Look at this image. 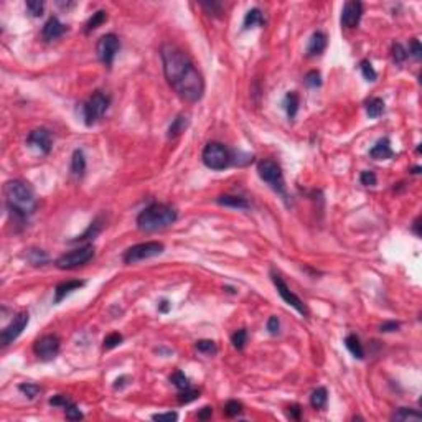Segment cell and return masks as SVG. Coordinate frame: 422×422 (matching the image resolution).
Instances as JSON below:
<instances>
[{
	"mask_svg": "<svg viewBox=\"0 0 422 422\" xmlns=\"http://www.w3.org/2000/svg\"><path fill=\"white\" fill-rule=\"evenodd\" d=\"M300 412H302V409H300V406L295 404V406L289 407V412H287V414H289L290 419H300Z\"/></svg>",
	"mask_w": 422,
	"mask_h": 422,
	"instance_id": "obj_51",
	"label": "cell"
},
{
	"mask_svg": "<svg viewBox=\"0 0 422 422\" xmlns=\"http://www.w3.org/2000/svg\"><path fill=\"white\" fill-rule=\"evenodd\" d=\"M154 421H160V422H172V421H177L178 419V414L177 412H165V414H154L152 416Z\"/></svg>",
	"mask_w": 422,
	"mask_h": 422,
	"instance_id": "obj_47",
	"label": "cell"
},
{
	"mask_svg": "<svg viewBox=\"0 0 422 422\" xmlns=\"http://www.w3.org/2000/svg\"><path fill=\"white\" fill-rule=\"evenodd\" d=\"M94 258V246L93 244H86L81 247H76V249L66 252L63 254L61 258L56 259V267L58 269H76L80 266H84L88 264L91 259Z\"/></svg>",
	"mask_w": 422,
	"mask_h": 422,
	"instance_id": "obj_7",
	"label": "cell"
},
{
	"mask_svg": "<svg viewBox=\"0 0 422 422\" xmlns=\"http://www.w3.org/2000/svg\"><path fill=\"white\" fill-rule=\"evenodd\" d=\"M64 416H66L68 421H80V419H82V412L80 411V407H78L75 402H71L68 407H64Z\"/></svg>",
	"mask_w": 422,
	"mask_h": 422,
	"instance_id": "obj_42",
	"label": "cell"
},
{
	"mask_svg": "<svg viewBox=\"0 0 422 422\" xmlns=\"http://www.w3.org/2000/svg\"><path fill=\"white\" fill-rule=\"evenodd\" d=\"M121 48V43H119V38L116 37L114 33H107V35H102L99 38L98 45H96V53H98V58L99 61L106 66H111L114 63V58L117 55Z\"/></svg>",
	"mask_w": 422,
	"mask_h": 422,
	"instance_id": "obj_9",
	"label": "cell"
},
{
	"mask_svg": "<svg viewBox=\"0 0 422 422\" xmlns=\"http://www.w3.org/2000/svg\"><path fill=\"white\" fill-rule=\"evenodd\" d=\"M73 401L71 399L68 398V396H64V394H58V396H53V398L50 399V404L51 406H56V407H68L69 404H71Z\"/></svg>",
	"mask_w": 422,
	"mask_h": 422,
	"instance_id": "obj_44",
	"label": "cell"
},
{
	"mask_svg": "<svg viewBox=\"0 0 422 422\" xmlns=\"http://www.w3.org/2000/svg\"><path fill=\"white\" fill-rule=\"evenodd\" d=\"M414 231H416L417 236H419V234H421V231H419V218H417V220L414 221Z\"/></svg>",
	"mask_w": 422,
	"mask_h": 422,
	"instance_id": "obj_54",
	"label": "cell"
},
{
	"mask_svg": "<svg viewBox=\"0 0 422 422\" xmlns=\"http://www.w3.org/2000/svg\"><path fill=\"white\" fill-rule=\"evenodd\" d=\"M216 201H218L221 206L238 208V210H246V208H249L247 200L242 197H238V195H221Z\"/></svg>",
	"mask_w": 422,
	"mask_h": 422,
	"instance_id": "obj_20",
	"label": "cell"
},
{
	"mask_svg": "<svg viewBox=\"0 0 422 422\" xmlns=\"http://www.w3.org/2000/svg\"><path fill=\"white\" fill-rule=\"evenodd\" d=\"M360 69H361V75L364 76V80H366V81H376L378 73L375 71L373 64L369 63L368 60H363V61L360 63Z\"/></svg>",
	"mask_w": 422,
	"mask_h": 422,
	"instance_id": "obj_35",
	"label": "cell"
},
{
	"mask_svg": "<svg viewBox=\"0 0 422 422\" xmlns=\"http://www.w3.org/2000/svg\"><path fill=\"white\" fill-rule=\"evenodd\" d=\"M82 285H84V282L82 281H68V282L60 284L55 289V303H60L68 294H71L73 290L80 289V287H82Z\"/></svg>",
	"mask_w": 422,
	"mask_h": 422,
	"instance_id": "obj_19",
	"label": "cell"
},
{
	"mask_svg": "<svg viewBox=\"0 0 422 422\" xmlns=\"http://www.w3.org/2000/svg\"><path fill=\"white\" fill-rule=\"evenodd\" d=\"M64 32H66V27H64L56 17H51V19H48L46 23L43 25L41 35H43V38H45V41H53L56 38L61 37Z\"/></svg>",
	"mask_w": 422,
	"mask_h": 422,
	"instance_id": "obj_15",
	"label": "cell"
},
{
	"mask_svg": "<svg viewBox=\"0 0 422 422\" xmlns=\"http://www.w3.org/2000/svg\"><path fill=\"white\" fill-rule=\"evenodd\" d=\"M258 173L274 191L285 198V181L281 165L272 159H264L258 163Z\"/></svg>",
	"mask_w": 422,
	"mask_h": 422,
	"instance_id": "obj_5",
	"label": "cell"
},
{
	"mask_svg": "<svg viewBox=\"0 0 422 422\" xmlns=\"http://www.w3.org/2000/svg\"><path fill=\"white\" fill-rule=\"evenodd\" d=\"M186 125H188V119H186L185 116H177L175 119L172 121L170 127H168V139H177L178 136H180L181 132H185Z\"/></svg>",
	"mask_w": 422,
	"mask_h": 422,
	"instance_id": "obj_22",
	"label": "cell"
},
{
	"mask_svg": "<svg viewBox=\"0 0 422 422\" xmlns=\"http://www.w3.org/2000/svg\"><path fill=\"white\" fill-rule=\"evenodd\" d=\"M5 203L8 211L14 215L15 220L25 221L37 208V198L32 186L23 180H10L3 186Z\"/></svg>",
	"mask_w": 422,
	"mask_h": 422,
	"instance_id": "obj_2",
	"label": "cell"
},
{
	"mask_svg": "<svg viewBox=\"0 0 422 422\" xmlns=\"http://www.w3.org/2000/svg\"><path fill=\"white\" fill-rule=\"evenodd\" d=\"M327 401H328V393L325 388H317L310 396V404H312V407H315V409H323L327 406Z\"/></svg>",
	"mask_w": 422,
	"mask_h": 422,
	"instance_id": "obj_25",
	"label": "cell"
},
{
	"mask_svg": "<svg viewBox=\"0 0 422 422\" xmlns=\"http://www.w3.org/2000/svg\"><path fill=\"white\" fill-rule=\"evenodd\" d=\"M27 142L30 143L32 147H37L40 149L43 154H50L51 152V147H53V139H51V132L45 127H40V129H35L32 132L28 134L27 137Z\"/></svg>",
	"mask_w": 422,
	"mask_h": 422,
	"instance_id": "obj_14",
	"label": "cell"
},
{
	"mask_svg": "<svg viewBox=\"0 0 422 422\" xmlns=\"http://www.w3.org/2000/svg\"><path fill=\"white\" fill-rule=\"evenodd\" d=\"M327 48V35L322 32H315L308 40L307 45V56H319L323 53V50Z\"/></svg>",
	"mask_w": 422,
	"mask_h": 422,
	"instance_id": "obj_17",
	"label": "cell"
},
{
	"mask_svg": "<svg viewBox=\"0 0 422 422\" xmlns=\"http://www.w3.org/2000/svg\"><path fill=\"white\" fill-rule=\"evenodd\" d=\"M421 172V167H416L414 170H412V173H419Z\"/></svg>",
	"mask_w": 422,
	"mask_h": 422,
	"instance_id": "obj_55",
	"label": "cell"
},
{
	"mask_svg": "<svg viewBox=\"0 0 422 422\" xmlns=\"http://www.w3.org/2000/svg\"><path fill=\"white\" fill-rule=\"evenodd\" d=\"M271 276H272V282H274V285H276L277 292H279V295L282 297V300H284V302L287 303V305L294 307L295 310L300 313V315L308 317V308H307V305L302 302V300H300V297H297V295H295L292 290L289 289V285L285 284L284 279H282L279 274L272 271Z\"/></svg>",
	"mask_w": 422,
	"mask_h": 422,
	"instance_id": "obj_10",
	"label": "cell"
},
{
	"mask_svg": "<svg viewBox=\"0 0 422 422\" xmlns=\"http://www.w3.org/2000/svg\"><path fill=\"white\" fill-rule=\"evenodd\" d=\"M409 53H411L412 56H414L416 60H421L422 56V48H421V43L419 40H411V43H409Z\"/></svg>",
	"mask_w": 422,
	"mask_h": 422,
	"instance_id": "obj_46",
	"label": "cell"
},
{
	"mask_svg": "<svg viewBox=\"0 0 422 422\" xmlns=\"http://www.w3.org/2000/svg\"><path fill=\"white\" fill-rule=\"evenodd\" d=\"M28 261L35 266H43L48 261V256L41 249H30L28 251Z\"/></svg>",
	"mask_w": 422,
	"mask_h": 422,
	"instance_id": "obj_38",
	"label": "cell"
},
{
	"mask_svg": "<svg viewBox=\"0 0 422 422\" xmlns=\"http://www.w3.org/2000/svg\"><path fill=\"white\" fill-rule=\"evenodd\" d=\"M197 350L201 351L204 355H216L218 353V346L213 340H200L197 342Z\"/></svg>",
	"mask_w": 422,
	"mask_h": 422,
	"instance_id": "obj_36",
	"label": "cell"
},
{
	"mask_svg": "<svg viewBox=\"0 0 422 422\" xmlns=\"http://www.w3.org/2000/svg\"><path fill=\"white\" fill-rule=\"evenodd\" d=\"M345 346L348 348V351H350L355 358H358V360L364 358V348H363V345H361L360 338L356 337V335H348V337L345 338Z\"/></svg>",
	"mask_w": 422,
	"mask_h": 422,
	"instance_id": "obj_21",
	"label": "cell"
},
{
	"mask_svg": "<svg viewBox=\"0 0 422 422\" xmlns=\"http://www.w3.org/2000/svg\"><path fill=\"white\" fill-rule=\"evenodd\" d=\"M106 20H107V14H106V12H104V10H98V12H96V14H93V17H91V19L88 20L84 32H86V33H91L93 30L98 28L99 25H102Z\"/></svg>",
	"mask_w": 422,
	"mask_h": 422,
	"instance_id": "obj_28",
	"label": "cell"
},
{
	"mask_svg": "<svg viewBox=\"0 0 422 422\" xmlns=\"http://www.w3.org/2000/svg\"><path fill=\"white\" fill-rule=\"evenodd\" d=\"M43 8H45L43 0H28V2H27L28 14L33 15V17H41L43 15Z\"/></svg>",
	"mask_w": 422,
	"mask_h": 422,
	"instance_id": "obj_39",
	"label": "cell"
},
{
	"mask_svg": "<svg viewBox=\"0 0 422 422\" xmlns=\"http://www.w3.org/2000/svg\"><path fill=\"white\" fill-rule=\"evenodd\" d=\"M394 155L393 149H391V142L389 139H380L375 145L371 147V150H369V157L375 160H386V159H391V157Z\"/></svg>",
	"mask_w": 422,
	"mask_h": 422,
	"instance_id": "obj_16",
	"label": "cell"
},
{
	"mask_svg": "<svg viewBox=\"0 0 422 422\" xmlns=\"http://www.w3.org/2000/svg\"><path fill=\"white\" fill-rule=\"evenodd\" d=\"M170 382H173V386H175L178 391L190 388V380L185 376V373H181V371L173 373V375L170 376Z\"/></svg>",
	"mask_w": 422,
	"mask_h": 422,
	"instance_id": "obj_31",
	"label": "cell"
},
{
	"mask_svg": "<svg viewBox=\"0 0 422 422\" xmlns=\"http://www.w3.org/2000/svg\"><path fill=\"white\" fill-rule=\"evenodd\" d=\"M399 327H401V323H399V322H384V323L380 327V332H382V333L396 332Z\"/></svg>",
	"mask_w": 422,
	"mask_h": 422,
	"instance_id": "obj_49",
	"label": "cell"
},
{
	"mask_svg": "<svg viewBox=\"0 0 422 422\" xmlns=\"http://www.w3.org/2000/svg\"><path fill=\"white\" fill-rule=\"evenodd\" d=\"M203 163L211 170H224L233 162V155L228 147L221 142H208L201 154Z\"/></svg>",
	"mask_w": 422,
	"mask_h": 422,
	"instance_id": "obj_4",
	"label": "cell"
},
{
	"mask_svg": "<svg viewBox=\"0 0 422 422\" xmlns=\"http://www.w3.org/2000/svg\"><path fill=\"white\" fill-rule=\"evenodd\" d=\"M28 322H30L28 312L17 313V315L14 317V320H12L10 323L2 330V333H0V342H2V345L7 346V345H10V343H14L21 335V332L27 328Z\"/></svg>",
	"mask_w": 422,
	"mask_h": 422,
	"instance_id": "obj_11",
	"label": "cell"
},
{
	"mask_svg": "<svg viewBox=\"0 0 422 422\" xmlns=\"http://www.w3.org/2000/svg\"><path fill=\"white\" fill-rule=\"evenodd\" d=\"M177 218L178 213L172 204L152 203L137 216V228L145 233L157 231V229H163L173 224Z\"/></svg>",
	"mask_w": 422,
	"mask_h": 422,
	"instance_id": "obj_3",
	"label": "cell"
},
{
	"mask_svg": "<svg viewBox=\"0 0 422 422\" xmlns=\"http://www.w3.org/2000/svg\"><path fill=\"white\" fill-rule=\"evenodd\" d=\"M168 308H170V305H168L167 300H163L162 305H160V312H168Z\"/></svg>",
	"mask_w": 422,
	"mask_h": 422,
	"instance_id": "obj_53",
	"label": "cell"
},
{
	"mask_svg": "<svg viewBox=\"0 0 422 422\" xmlns=\"http://www.w3.org/2000/svg\"><path fill=\"white\" fill-rule=\"evenodd\" d=\"M198 396H200V391L193 389L190 386V388L181 389L180 393H178V402H180V404H188L191 401H195V399H198Z\"/></svg>",
	"mask_w": 422,
	"mask_h": 422,
	"instance_id": "obj_32",
	"label": "cell"
},
{
	"mask_svg": "<svg viewBox=\"0 0 422 422\" xmlns=\"http://www.w3.org/2000/svg\"><path fill=\"white\" fill-rule=\"evenodd\" d=\"M69 170H71V175H75L76 178H81L86 172V157L82 154L81 149H76L73 152L71 157V165H69Z\"/></svg>",
	"mask_w": 422,
	"mask_h": 422,
	"instance_id": "obj_18",
	"label": "cell"
},
{
	"mask_svg": "<svg viewBox=\"0 0 422 422\" xmlns=\"http://www.w3.org/2000/svg\"><path fill=\"white\" fill-rule=\"evenodd\" d=\"M224 412H226V416H229V417H236V416H239L242 412V404L239 401H234V399H231V401L226 402Z\"/></svg>",
	"mask_w": 422,
	"mask_h": 422,
	"instance_id": "obj_40",
	"label": "cell"
},
{
	"mask_svg": "<svg viewBox=\"0 0 422 422\" xmlns=\"http://www.w3.org/2000/svg\"><path fill=\"white\" fill-rule=\"evenodd\" d=\"M35 355L43 361L53 360L60 351V338L56 335H43L33 345Z\"/></svg>",
	"mask_w": 422,
	"mask_h": 422,
	"instance_id": "obj_12",
	"label": "cell"
},
{
	"mask_svg": "<svg viewBox=\"0 0 422 422\" xmlns=\"http://www.w3.org/2000/svg\"><path fill=\"white\" fill-rule=\"evenodd\" d=\"M303 82L308 86V88H320L322 86V75L317 69H312V71H308L305 78H303Z\"/></svg>",
	"mask_w": 422,
	"mask_h": 422,
	"instance_id": "obj_37",
	"label": "cell"
},
{
	"mask_svg": "<svg viewBox=\"0 0 422 422\" xmlns=\"http://www.w3.org/2000/svg\"><path fill=\"white\" fill-rule=\"evenodd\" d=\"M211 414H213V407H210V406H204V407H201V411L198 412V419L206 421V419H210Z\"/></svg>",
	"mask_w": 422,
	"mask_h": 422,
	"instance_id": "obj_50",
	"label": "cell"
},
{
	"mask_svg": "<svg viewBox=\"0 0 422 422\" xmlns=\"http://www.w3.org/2000/svg\"><path fill=\"white\" fill-rule=\"evenodd\" d=\"M361 15H363V3L356 2V0H350V2H346L345 5H343L342 17H340L342 27L355 28L356 25L360 23Z\"/></svg>",
	"mask_w": 422,
	"mask_h": 422,
	"instance_id": "obj_13",
	"label": "cell"
},
{
	"mask_svg": "<svg viewBox=\"0 0 422 422\" xmlns=\"http://www.w3.org/2000/svg\"><path fill=\"white\" fill-rule=\"evenodd\" d=\"M109 104L111 98L104 94L102 91H96L91 94V98L82 104V117H84L86 125H93L98 122L109 109Z\"/></svg>",
	"mask_w": 422,
	"mask_h": 422,
	"instance_id": "obj_6",
	"label": "cell"
},
{
	"mask_svg": "<svg viewBox=\"0 0 422 422\" xmlns=\"http://www.w3.org/2000/svg\"><path fill=\"white\" fill-rule=\"evenodd\" d=\"M391 51H393L394 63H398V64L404 63V61L407 60V56H409L407 50L401 45V43H393V48H391Z\"/></svg>",
	"mask_w": 422,
	"mask_h": 422,
	"instance_id": "obj_33",
	"label": "cell"
},
{
	"mask_svg": "<svg viewBox=\"0 0 422 422\" xmlns=\"http://www.w3.org/2000/svg\"><path fill=\"white\" fill-rule=\"evenodd\" d=\"M360 181H361V185H364V186H375V185H376V175H375V172H369V170L361 172Z\"/></svg>",
	"mask_w": 422,
	"mask_h": 422,
	"instance_id": "obj_43",
	"label": "cell"
},
{
	"mask_svg": "<svg viewBox=\"0 0 422 422\" xmlns=\"http://www.w3.org/2000/svg\"><path fill=\"white\" fill-rule=\"evenodd\" d=\"M201 5L208 14H221L223 12V5L220 2H203Z\"/></svg>",
	"mask_w": 422,
	"mask_h": 422,
	"instance_id": "obj_45",
	"label": "cell"
},
{
	"mask_svg": "<svg viewBox=\"0 0 422 422\" xmlns=\"http://www.w3.org/2000/svg\"><path fill=\"white\" fill-rule=\"evenodd\" d=\"M419 419H422L421 412L409 407H399L393 414V421H419Z\"/></svg>",
	"mask_w": 422,
	"mask_h": 422,
	"instance_id": "obj_26",
	"label": "cell"
},
{
	"mask_svg": "<svg viewBox=\"0 0 422 422\" xmlns=\"http://www.w3.org/2000/svg\"><path fill=\"white\" fill-rule=\"evenodd\" d=\"M127 380H129V378H127V376H122V378H117V380H116V384H114V388H116V389L122 388V386L125 384V382H124V381H127Z\"/></svg>",
	"mask_w": 422,
	"mask_h": 422,
	"instance_id": "obj_52",
	"label": "cell"
},
{
	"mask_svg": "<svg viewBox=\"0 0 422 422\" xmlns=\"http://www.w3.org/2000/svg\"><path fill=\"white\" fill-rule=\"evenodd\" d=\"M163 249H165V246L159 241L141 242V244L129 247V249L124 252L122 261L125 264H136V262H139V261L150 259V258H155V256L162 254Z\"/></svg>",
	"mask_w": 422,
	"mask_h": 422,
	"instance_id": "obj_8",
	"label": "cell"
},
{
	"mask_svg": "<svg viewBox=\"0 0 422 422\" xmlns=\"http://www.w3.org/2000/svg\"><path fill=\"white\" fill-rule=\"evenodd\" d=\"M366 114L371 117V119H378L382 112H384V102H382L381 98H371L366 101Z\"/></svg>",
	"mask_w": 422,
	"mask_h": 422,
	"instance_id": "obj_24",
	"label": "cell"
},
{
	"mask_svg": "<svg viewBox=\"0 0 422 422\" xmlns=\"http://www.w3.org/2000/svg\"><path fill=\"white\" fill-rule=\"evenodd\" d=\"M246 342H247V332H246V328H239V330H236V332L233 333L231 343H233V346L236 348V350H242V348H244V345H246Z\"/></svg>",
	"mask_w": 422,
	"mask_h": 422,
	"instance_id": "obj_34",
	"label": "cell"
},
{
	"mask_svg": "<svg viewBox=\"0 0 422 422\" xmlns=\"http://www.w3.org/2000/svg\"><path fill=\"white\" fill-rule=\"evenodd\" d=\"M19 391L20 393H23L28 399H35L38 394H40L41 388L38 384H35V382H21V384L19 386Z\"/></svg>",
	"mask_w": 422,
	"mask_h": 422,
	"instance_id": "obj_30",
	"label": "cell"
},
{
	"mask_svg": "<svg viewBox=\"0 0 422 422\" xmlns=\"http://www.w3.org/2000/svg\"><path fill=\"white\" fill-rule=\"evenodd\" d=\"M160 56L165 78L172 89L186 102L200 101L204 93V81L190 56L172 43L162 46Z\"/></svg>",
	"mask_w": 422,
	"mask_h": 422,
	"instance_id": "obj_1",
	"label": "cell"
},
{
	"mask_svg": "<svg viewBox=\"0 0 422 422\" xmlns=\"http://www.w3.org/2000/svg\"><path fill=\"white\" fill-rule=\"evenodd\" d=\"M285 111H287V116L290 117V119H294L295 116H297V111H299V96L297 93H287L285 96Z\"/></svg>",
	"mask_w": 422,
	"mask_h": 422,
	"instance_id": "obj_27",
	"label": "cell"
},
{
	"mask_svg": "<svg viewBox=\"0 0 422 422\" xmlns=\"http://www.w3.org/2000/svg\"><path fill=\"white\" fill-rule=\"evenodd\" d=\"M101 229H102L101 220H94L93 223L89 224V228L86 229V231L82 233L81 236H78L75 241H86V239H89V238H96L99 233H101Z\"/></svg>",
	"mask_w": 422,
	"mask_h": 422,
	"instance_id": "obj_29",
	"label": "cell"
},
{
	"mask_svg": "<svg viewBox=\"0 0 422 422\" xmlns=\"http://www.w3.org/2000/svg\"><path fill=\"white\" fill-rule=\"evenodd\" d=\"M122 335L121 333H111L107 335L106 338H104V350H112V348L119 346L121 343H122Z\"/></svg>",
	"mask_w": 422,
	"mask_h": 422,
	"instance_id": "obj_41",
	"label": "cell"
},
{
	"mask_svg": "<svg viewBox=\"0 0 422 422\" xmlns=\"http://www.w3.org/2000/svg\"><path fill=\"white\" fill-rule=\"evenodd\" d=\"M256 25L264 27V25H266V20H264V15L259 8H251L244 17V28H252V27H256Z\"/></svg>",
	"mask_w": 422,
	"mask_h": 422,
	"instance_id": "obj_23",
	"label": "cell"
},
{
	"mask_svg": "<svg viewBox=\"0 0 422 422\" xmlns=\"http://www.w3.org/2000/svg\"><path fill=\"white\" fill-rule=\"evenodd\" d=\"M279 328H281L279 319L272 315L271 319L267 320V330H269V333H271V335H277V333H279Z\"/></svg>",
	"mask_w": 422,
	"mask_h": 422,
	"instance_id": "obj_48",
	"label": "cell"
}]
</instances>
